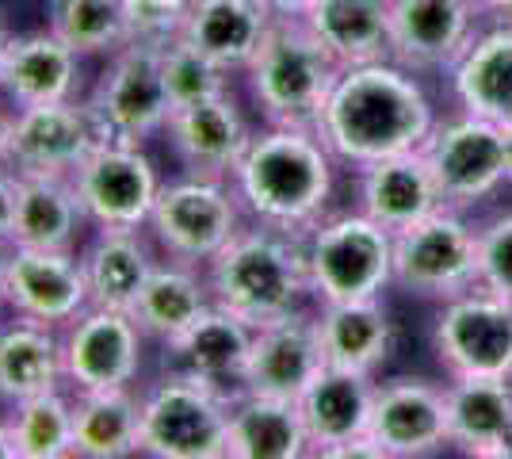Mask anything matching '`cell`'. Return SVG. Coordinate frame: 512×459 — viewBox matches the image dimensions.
Instances as JSON below:
<instances>
[{"mask_svg":"<svg viewBox=\"0 0 512 459\" xmlns=\"http://www.w3.org/2000/svg\"><path fill=\"white\" fill-rule=\"evenodd\" d=\"M432 127L436 108L421 77L394 58L341 69L318 119L325 146L356 173L386 157L421 150Z\"/></svg>","mask_w":512,"mask_h":459,"instance_id":"cell-1","label":"cell"},{"mask_svg":"<svg viewBox=\"0 0 512 459\" xmlns=\"http://www.w3.org/2000/svg\"><path fill=\"white\" fill-rule=\"evenodd\" d=\"M337 157L314 127H272L253 134L237 161L234 184L245 215L291 234H306L329 215Z\"/></svg>","mask_w":512,"mask_h":459,"instance_id":"cell-2","label":"cell"},{"mask_svg":"<svg viewBox=\"0 0 512 459\" xmlns=\"http://www.w3.org/2000/svg\"><path fill=\"white\" fill-rule=\"evenodd\" d=\"M207 284L214 303L234 310L253 329L299 310L310 295L302 234L268 222L241 226L230 245L207 264Z\"/></svg>","mask_w":512,"mask_h":459,"instance_id":"cell-3","label":"cell"},{"mask_svg":"<svg viewBox=\"0 0 512 459\" xmlns=\"http://www.w3.org/2000/svg\"><path fill=\"white\" fill-rule=\"evenodd\" d=\"M341 77L337 58L302 20H272L264 43L245 66L249 96L272 127H314Z\"/></svg>","mask_w":512,"mask_h":459,"instance_id":"cell-4","label":"cell"},{"mask_svg":"<svg viewBox=\"0 0 512 459\" xmlns=\"http://www.w3.org/2000/svg\"><path fill=\"white\" fill-rule=\"evenodd\" d=\"M306 276L318 303L348 299H383L394 287V230L356 211L325 215L302 234Z\"/></svg>","mask_w":512,"mask_h":459,"instance_id":"cell-5","label":"cell"},{"mask_svg":"<svg viewBox=\"0 0 512 459\" xmlns=\"http://www.w3.org/2000/svg\"><path fill=\"white\" fill-rule=\"evenodd\" d=\"M234 394L195 375L165 372L142 394L138 452L153 459H226Z\"/></svg>","mask_w":512,"mask_h":459,"instance_id":"cell-6","label":"cell"},{"mask_svg":"<svg viewBox=\"0 0 512 459\" xmlns=\"http://www.w3.org/2000/svg\"><path fill=\"white\" fill-rule=\"evenodd\" d=\"M245 226V207L230 180L180 176L161 184L146 230L161 253L184 264H211L237 230Z\"/></svg>","mask_w":512,"mask_h":459,"instance_id":"cell-7","label":"cell"},{"mask_svg":"<svg viewBox=\"0 0 512 459\" xmlns=\"http://www.w3.org/2000/svg\"><path fill=\"white\" fill-rule=\"evenodd\" d=\"M394 287L436 303L478 287V226H470L467 211L444 203L394 234Z\"/></svg>","mask_w":512,"mask_h":459,"instance_id":"cell-8","label":"cell"},{"mask_svg":"<svg viewBox=\"0 0 512 459\" xmlns=\"http://www.w3.org/2000/svg\"><path fill=\"white\" fill-rule=\"evenodd\" d=\"M85 104L104 142L142 146L150 134L165 131L172 104L161 77V43L130 39L115 50Z\"/></svg>","mask_w":512,"mask_h":459,"instance_id":"cell-9","label":"cell"},{"mask_svg":"<svg viewBox=\"0 0 512 459\" xmlns=\"http://www.w3.org/2000/svg\"><path fill=\"white\" fill-rule=\"evenodd\" d=\"M432 349L451 379H512V303L486 287L440 303Z\"/></svg>","mask_w":512,"mask_h":459,"instance_id":"cell-10","label":"cell"},{"mask_svg":"<svg viewBox=\"0 0 512 459\" xmlns=\"http://www.w3.org/2000/svg\"><path fill=\"white\" fill-rule=\"evenodd\" d=\"M104 138L85 100L16 108L8 115L0 165L16 176H73Z\"/></svg>","mask_w":512,"mask_h":459,"instance_id":"cell-11","label":"cell"},{"mask_svg":"<svg viewBox=\"0 0 512 459\" xmlns=\"http://www.w3.org/2000/svg\"><path fill=\"white\" fill-rule=\"evenodd\" d=\"M428 169L440 184L448 207L467 211L474 203L490 199L505 180V138L501 127L478 115H451L436 119V127L421 146Z\"/></svg>","mask_w":512,"mask_h":459,"instance_id":"cell-12","label":"cell"},{"mask_svg":"<svg viewBox=\"0 0 512 459\" xmlns=\"http://www.w3.org/2000/svg\"><path fill=\"white\" fill-rule=\"evenodd\" d=\"M88 226L96 230H142L161 192V176L142 146L100 142L73 173Z\"/></svg>","mask_w":512,"mask_h":459,"instance_id":"cell-13","label":"cell"},{"mask_svg":"<svg viewBox=\"0 0 512 459\" xmlns=\"http://www.w3.org/2000/svg\"><path fill=\"white\" fill-rule=\"evenodd\" d=\"M142 341L146 333L130 310L85 306L62 333L65 383L77 391L130 387L142 368Z\"/></svg>","mask_w":512,"mask_h":459,"instance_id":"cell-14","label":"cell"},{"mask_svg":"<svg viewBox=\"0 0 512 459\" xmlns=\"http://www.w3.org/2000/svg\"><path fill=\"white\" fill-rule=\"evenodd\" d=\"M367 437L375 440L383 459L432 456L448 448V391L421 375H394L375 383Z\"/></svg>","mask_w":512,"mask_h":459,"instance_id":"cell-15","label":"cell"},{"mask_svg":"<svg viewBox=\"0 0 512 459\" xmlns=\"http://www.w3.org/2000/svg\"><path fill=\"white\" fill-rule=\"evenodd\" d=\"M4 306L12 314L65 329L88 303L85 261L73 249H27L8 245L4 261Z\"/></svg>","mask_w":512,"mask_h":459,"instance_id":"cell-16","label":"cell"},{"mask_svg":"<svg viewBox=\"0 0 512 459\" xmlns=\"http://www.w3.org/2000/svg\"><path fill=\"white\" fill-rule=\"evenodd\" d=\"M325 368L318 318L306 310H291L253 329V349L245 360L241 391L272 394V398H295L310 387V379Z\"/></svg>","mask_w":512,"mask_h":459,"instance_id":"cell-17","label":"cell"},{"mask_svg":"<svg viewBox=\"0 0 512 459\" xmlns=\"http://www.w3.org/2000/svg\"><path fill=\"white\" fill-rule=\"evenodd\" d=\"M470 0H390V58L413 73L451 69L474 39Z\"/></svg>","mask_w":512,"mask_h":459,"instance_id":"cell-18","label":"cell"},{"mask_svg":"<svg viewBox=\"0 0 512 459\" xmlns=\"http://www.w3.org/2000/svg\"><path fill=\"white\" fill-rule=\"evenodd\" d=\"M165 134H169L176 161L188 173L214 176V180H230L237 161L245 157L249 142H253V127L230 92L176 108L165 123Z\"/></svg>","mask_w":512,"mask_h":459,"instance_id":"cell-19","label":"cell"},{"mask_svg":"<svg viewBox=\"0 0 512 459\" xmlns=\"http://www.w3.org/2000/svg\"><path fill=\"white\" fill-rule=\"evenodd\" d=\"M249 349H253V326L237 318L234 310L211 303L180 337H172L165 345V368L237 394L245 379Z\"/></svg>","mask_w":512,"mask_h":459,"instance_id":"cell-20","label":"cell"},{"mask_svg":"<svg viewBox=\"0 0 512 459\" xmlns=\"http://www.w3.org/2000/svg\"><path fill=\"white\" fill-rule=\"evenodd\" d=\"M371 406H375V375L325 364L310 379V387L299 394L302 425H306V437H310V456L329 459L341 444L367 437Z\"/></svg>","mask_w":512,"mask_h":459,"instance_id":"cell-21","label":"cell"},{"mask_svg":"<svg viewBox=\"0 0 512 459\" xmlns=\"http://www.w3.org/2000/svg\"><path fill=\"white\" fill-rule=\"evenodd\" d=\"M77 81H81V54L62 43L50 27L12 35V46L0 66V92L16 108L73 100Z\"/></svg>","mask_w":512,"mask_h":459,"instance_id":"cell-22","label":"cell"},{"mask_svg":"<svg viewBox=\"0 0 512 459\" xmlns=\"http://www.w3.org/2000/svg\"><path fill=\"white\" fill-rule=\"evenodd\" d=\"M440 207H444V196L421 150L398 153L360 169V211L383 222L394 234L428 219Z\"/></svg>","mask_w":512,"mask_h":459,"instance_id":"cell-23","label":"cell"},{"mask_svg":"<svg viewBox=\"0 0 512 459\" xmlns=\"http://www.w3.org/2000/svg\"><path fill=\"white\" fill-rule=\"evenodd\" d=\"M448 437L478 459H512V379H451Z\"/></svg>","mask_w":512,"mask_h":459,"instance_id":"cell-24","label":"cell"},{"mask_svg":"<svg viewBox=\"0 0 512 459\" xmlns=\"http://www.w3.org/2000/svg\"><path fill=\"white\" fill-rule=\"evenodd\" d=\"M451 92L459 108L490 119L497 127L512 123V23H497L474 35L451 66Z\"/></svg>","mask_w":512,"mask_h":459,"instance_id":"cell-25","label":"cell"},{"mask_svg":"<svg viewBox=\"0 0 512 459\" xmlns=\"http://www.w3.org/2000/svg\"><path fill=\"white\" fill-rule=\"evenodd\" d=\"M272 20L276 16L260 0H192L176 35L195 43L222 69L245 73Z\"/></svg>","mask_w":512,"mask_h":459,"instance_id":"cell-26","label":"cell"},{"mask_svg":"<svg viewBox=\"0 0 512 459\" xmlns=\"http://www.w3.org/2000/svg\"><path fill=\"white\" fill-rule=\"evenodd\" d=\"M310 456V437L295 398L237 391L230 406L226 459H302Z\"/></svg>","mask_w":512,"mask_h":459,"instance_id":"cell-27","label":"cell"},{"mask_svg":"<svg viewBox=\"0 0 512 459\" xmlns=\"http://www.w3.org/2000/svg\"><path fill=\"white\" fill-rule=\"evenodd\" d=\"M325 364L348 372L375 375L394 349V322L383 299H348V303H321L318 314Z\"/></svg>","mask_w":512,"mask_h":459,"instance_id":"cell-28","label":"cell"},{"mask_svg":"<svg viewBox=\"0 0 512 459\" xmlns=\"http://www.w3.org/2000/svg\"><path fill=\"white\" fill-rule=\"evenodd\" d=\"M302 23L341 69L390 58V0H314Z\"/></svg>","mask_w":512,"mask_h":459,"instance_id":"cell-29","label":"cell"},{"mask_svg":"<svg viewBox=\"0 0 512 459\" xmlns=\"http://www.w3.org/2000/svg\"><path fill=\"white\" fill-rule=\"evenodd\" d=\"M81 226H88V219L81 211L73 176H16L12 245L73 249Z\"/></svg>","mask_w":512,"mask_h":459,"instance_id":"cell-30","label":"cell"},{"mask_svg":"<svg viewBox=\"0 0 512 459\" xmlns=\"http://www.w3.org/2000/svg\"><path fill=\"white\" fill-rule=\"evenodd\" d=\"M65 379L62 337L35 318H12L0 326V398L12 406L20 398L58 391Z\"/></svg>","mask_w":512,"mask_h":459,"instance_id":"cell-31","label":"cell"},{"mask_svg":"<svg viewBox=\"0 0 512 459\" xmlns=\"http://www.w3.org/2000/svg\"><path fill=\"white\" fill-rule=\"evenodd\" d=\"M88 303L111 310H134L142 287L157 268L150 241L142 230H96V241L85 249Z\"/></svg>","mask_w":512,"mask_h":459,"instance_id":"cell-32","label":"cell"},{"mask_svg":"<svg viewBox=\"0 0 512 459\" xmlns=\"http://www.w3.org/2000/svg\"><path fill=\"white\" fill-rule=\"evenodd\" d=\"M142 437V398L130 387L77 391L73 398V452L81 459H127Z\"/></svg>","mask_w":512,"mask_h":459,"instance_id":"cell-33","label":"cell"},{"mask_svg":"<svg viewBox=\"0 0 512 459\" xmlns=\"http://www.w3.org/2000/svg\"><path fill=\"white\" fill-rule=\"evenodd\" d=\"M211 303V284L195 272V264L169 257V261H157L130 314H134V322L142 326L146 337L169 345L172 337H180Z\"/></svg>","mask_w":512,"mask_h":459,"instance_id":"cell-34","label":"cell"},{"mask_svg":"<svg viewBox=\"0 0 512 459\" xmlns=\"http://www.w3.org/2000/svg\"><path fill=\"white\" fill-rule=\"evenodd\" d=\"M46 27L69 43L81 58L85 54H115L134 35V23L123 0H50L46 4Z\"/></svg>","mask_w":512,"mask_h":459,"instance_id":"cell-35","label":"cell"},{"mask_svg":"<svg viewBox=\"0 0 512 459\" xmlns=\"http://www.w3.org/2000/svg\"><path fill=\"white\" fill-rule=\"evenodd\" d=\"M8 429L20 459H69L73 452V402L62 391H43L12 402Z\"/></svg>","mask_w":512,"mask_h":459,"instance_id":"cell-36","label":"cell"},{"mask_svg":"<svg viewBox=\"0 0 512 459\" xmlns=\"http://www.w3.org/2000/svg\"><path fill=\"white\" fill-rule=\"evenodd\" d=\"M161 77H165L172 111L230 92V69H222L214 58H207L184 35H172L161 43Z\"/></svg>","mask_w":512,"mask_h":459,"instance_id":"cell-37","label":"cell"},{"mask_svg":"<svg viewBox=\"0 0 512 459\" xmlns=\"http://www.w3.org/2000/svg\"><path fill=\"white\" fill-rule=\"evenodd\" d=\"M478 287L512 303V211L478 226Z\"/></svg>","mask_w":512,"mask_h":459,"instance_id":"cell-38","label":"cell"},{"mask_svg":"<svg viewBox=\"0 0 512 459\" xmlns=\"http://www.w3.org/2000/svg\"><path fill=\"white\" fill-rule=\"evenodd\" d=\"M123 4L130 12V23H134V35L157 39V43L172 39L192 8V0H123Z\"/></svg>","mask_w":512,"mask_h":459,"instance_id":"cell-39","label":"cell"},{"mask_svg":"<svg viewBox=\"0 0 512 459\" xmlns=\"http://www.w3.org/2000/svg\"><path fill=\"white\" fill-rule=\"evenodd\" d=\"M12 222H16V173L0 165V249L12 245Z\"/></svg>","mask_w":512,"mask_h":459,"instance_id":"cell-40","label":"cell"},{"mask_svg":"<svg viewBox=\"0 0 512 459\" xmlns=\"http://www.w3.org/2000/svg\"><path fill=\"white\" fill-rule=\"evenodd\" d=\"M276 20H302L310 8H314V0H260Z\"/></svg>","mask_w":512,"mask_h":459,"instance_id":"cell-41","label":"cell"},{"mask_svg":"<svg viewBox=\"0 0 512 459\" xmlns=\"http://www.w3.org/2000/svg\"><path fill=\"white\" fill-rule=\"evenodd\" d=\"M478 16H493V20H512V0H470Z\"/></svg>","mask_w":512,"mask_h":459,"instance_id":"cell-42","label":"cell"},{"mask_svg":"<svg viewBox=\"0 0 512 459\" xmlns=\"http://www.w3.org/2000/svg\"><path fill=\"white\" fill-rule=\"evenodd\" d=\"M0 459H20V456H16V440H12L8 421H0Z\"/></svg>","mask_w":512,"mask_h":459,"instance_id":"cell-43","label":"cell"},{"mask_svg":"<svg viewBox=\"0 0 512 459\" xmlns=\"http://www.w3.org/2000/svg\"><path fill=\"white\" fill-rule=\"evenodd\" d=\"M501 138H505V180L512 184V123L501 127Z\"/></svg>","mask_w":512,"mask_h":459,"instance_id":"cell-44","label":"cell"},{"mask_svg":"<svg viewBox=\"0 0 512 459\" xmlns=\"http://www.w3.org/2000/svg\"><path fill=\"white\" fill-rule=\"evenodd\" d=\"M8 46H12V31H8V23L0 20V66H4V54H8Z\"/></svg>","mask_w":512,"mask_h":459,"instance_id":"cell-45","label":"cell"},{"mask_svg":"<svg viewBox=\"0 0 512 459\" xmlns=\"http://www.w3.org/2000/svg\"><path fill=\"white\" fill-rule=\"evenodd\" d=\"M4 261H8V249H0V306H4Z\"/></svg>","mask_w":512,"mask_h":459,"instance_id":"cell-46","label":"cell"},{"mask_svg":"<svg viewBox=\"0 0 512 459\" xmlns=\"http://www.w3.org/2000/svg\"><path fill=\"white\" fill-rule=\"evenodd\" d=\"M4 127H8V115H0V142H4Z\"/></svg>","mask_w":512,"mask_h":459,"instance_id":"cell-47","label":"cell"}]
</instances>
